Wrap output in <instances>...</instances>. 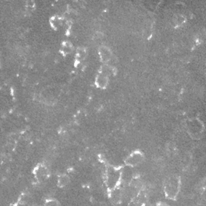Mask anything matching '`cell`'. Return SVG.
<instances>
[{
    "label": "cell",
    "instance_id": "obj_7",
    "mask_svg": "<svg viewBox=\"0 0 206 206\" xmlns=\"http://www.w3.org/2000/svg\"><path fill=\"white\" fill-rule=\"evenodd\" d=\"M48 171L47 168H45V166H39L38 168L36 169V175H37L39 177H45L46 175H47Z\"/></svg>",
    "mask_w": 206,
    "mask_h": 206
},
{
    "label": "cell",
    "instance_id": "obj_3",
    "mask_svg": "<svg viewBox=\"0 0 206 206\" xmlns=\"http://www.w3.org/2000/svg\"><path fill=\"white\" fill-rule=\"evenodd\" d=\"M98 52H99L101 60H102L103 62L106 63L111 60L112 52L111 49H110L109 47H107L106 45H102V46H101V47L99 48Z\"/></svg>",
    "mask_w": 206,
    "mask_h": 206
},
{
    "label": "cell",
    "instance_id": "obj_1",
    "mask_svg": "<svg viewBox=\"0 0 206 206\" xmlns=\"http://www.w3.org/2000/svg\"><path fill=\"white\" fill-rule=\"evenodd\" d=\"M180 189V180L176 176L170 177L165 185V192L167 196L170 198H175L178 194Z\"/></svg>",
    "mask_w": 206,
    "mask_h": 206
},
{
    "label": "cell",
    "instance_id": "obj_6",
    "mask_svg": "<svg viewBox=\"0 0 206 206\" xmlns=\"http://www.w3.org/2000/svg\"><path fill=\"white\" fill-rule=\"evenodd\" d=\"M69 182V178L65 175L60 176V178L58 180V184L60 187H64L67 185Z\"/></svg>",
    "mask_w": 206,
    "mask_h": 206
},
{
    "label": "cell",
    "instance_id": "obj_4",
    "mask_svg": "<svg viewBox=\"0 0 206 206\" xmlns=\"http://www.w3.org/2000/svg\"><path fill=\"white\" fill-rule=\"evenodd\" d=\"M108 81H109L108 77L102 74V73H100L97 77V78H96V85L99 88H102V89H104V88H106L107 86Z\"/></svg>",
    "mask_w": 206,
    "mask_h": 206
},
{
    "label": "cell",
    "instance_id": "obj_8",
    "mask_svg": "<svg viewBox=\"0 0 206 206\" xmlns=\"http://www.w3.org/2000/svg\"><path fill=\"white\" fill-rule=\"evenodd\" d=\"M185 21V18L182 15H176L174 17V22L176 25H181Z\"/></svg>",
    "mask_w": 206,
    "mask_h": 206
},
{
    "label": "cell",
    "instance_id": "obj_9",
    "mask_svg": "<svg viewBox=\"0 0 206 206\" xmlns=\"http://www.w3.org/2000/svg\"><path fill=\"white\" fill-rule=\"evenodd\" d=\"M72 45H70L69 43H65L64 45V51L65 52H70L72 50Z\"/></svg>",
    "mask_w": 206,
    "mask_h": 206
},
{
    "label": "cell",
    "instance_id": "obj_5",
    "mask_svg": "<svg viewBox=\"0 0 206 206\" xmlns=\"http://www.w3.org/2000/svg\"><path fill=\"white\" fill-rule=\"evenodd\" d=\"M114 69L113 67H112L111 65H105L102 66V71H101V73L103 75H105V76H107V77H109V76H110V75H113L114 73Z\"/></svg>",
    "mask_w": 206,
    "mask_h": 206
},
{
    "label": "cell",
    "instance_id": "obj_10",
    "mask_svg": "<svg viewBox=\"0 0 206 206\" xmlns=\"http://www.w3.org/2000/svg\"><path fill=\"white\" fill-rule=\"evenodd\" d=\"M58 204L59 203H58L57 201L55 202V200H52V201H50L49 202L46 203V204H48V205H51V204H52V205H54V204Z\"/></svg>",
    "mask_w": 206,
    "mask_h": 206
},
{
    "label": "cell",
    "instance_id": "obj_2",
    "mask_svg": "<svg viewBox=\"0 0 206 206\" xmlns=\"http://www.w3.org/2000/svg\"><path fill=\"white\" fill-rule=\"evenodd\" d=\"M143 153L135 152L134 153H132L127 158V160H126V163L130 166H135V165H138L141 162H143Z\"/></svg>",
    "mask_w": 206,
    "mask_h": 206
}]
</instances>
